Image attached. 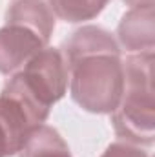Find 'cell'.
<instances>
[{"label": "cell", "instance_id": "1", "mask_svg": "<svg viewBox=\"0 0 155 157\" xmlns=\"http://www.w3.org/2000/svg\"><path fill=\"white\" fill-rule=\"evenodd\" d=\"M153 51L131 53L122 62V95L112 112L115 133L135 146H152L155 141Z\"/></svg>", "mask_w": 155, "mask_h": 157}, {"label": "cell", "instance_id": "2", "mask_svg": "<svg viewBox=\"0 0 155 157\" xmlns=\"http://www.w3.org/2000/svg\"><path fill=\"white\" fill-rule=\"evenodd\" d=\"M71 99L86 112L112 113L117 108L124 71L119 53H95L80 57L68 66Z\"/></svg>", "mask_w": 155, "mask_h": 157}, {"label": "cell", "instance_id": "3", "mask_svg": "<svg viewBox=\"0 0 155 157\" xmlns=\"http://www.w3.org/2000/svg\"><path fill=\"white\" fill-rule=\"evenodd\" d=\"M17 73L28 90L49 108L60 101L68 90V66L62 53L55 48H42Z\"/></svg>", "mask_w": 155, "mask_h": 157}, {"label": "cell", "instance_id": "4", "mask_svg": "<svg viewBox=\"0 0 155 157\" xmlns=\"http://www.w3.org/2000/svg\"><path fill=\"white\" fill-rule=\"evenodd\" d=\"M47 44L24 26L6 24L0 28V73L13 75Z\"/></svg>", "mask_w": 155, "mask_h": 157}, {"label": "cell", "instance_id": "5", "mask_svg": "<svg viewBox=\"0 0 155 157\" xmlns=\"http://www.w3.org/2000/svg\"><path fill=\"white\" fill-rule=\"evenodd\" d=\"M117 37L130 53H146L155 48V15L153 6H137L122 15Z\"/></svg>", "mask_w": 155, "mask_h": 157}, {"label": "cell", "instance_id": "6", "mask_svg": "<svg viewBox=\"0 0 155 157\" xmlns=\"http://www.w3.org/2000/svg\"><path fill=\"white\" fill-rule=\"evenodd\" d=\"M6 24L24 26L47 44L55 29V17L44 0H11L6 11Z\"/></svg>", "mask_w": 155, "mask_h": 157}, {"label": "cell", "instance_id": "7", "mask_svg": "<svg viewBox=\"0 0 155 157\" xmlns=\"http://www.w3.org/2000/svg\"><path fill=\"white\" fill-rule=\"evenodd\" d=\"M60 53L66 60V66H70L80 57H88L95 53H119L120 55V48L110 31L99 26H84L64 42V48Z\"/></svg>", "mask_w": 155, "mask_h": 157}, {"label": "cell", "instance_id": "8", "mask_svg": "<svg viewBox=\"0 0 155 157\" xmlns=\"http://www.w3.org/2000/svg\"><path fill=\"white\" fill-rule=\"evenodd\" d=\"M18 157H71L66 141L60 137V133L47 126L40 124L29 132L26 137Z\"/></svg>", "mask_w": 155, "mask_h": 157}, {"label": "cell", "instance_id": "9", "mask_svg": "<svg viewBox=\"0 0 155 157\" xmlns=\"http://www.w3.org/2000/svg\"><path fill=\"white\" fill-rule=\"evenodd\" d=\"M110 0H47L53 15L64 22H84L99 17Z\"/></svg>", "mask_w": 155, "mask_h": 157}, {"label": "cell", "instance_id": "10", "mask_svg": "<svg viewBox=\"0 0 155 157\" xmlns=\"http://www.w3.org/2000/svg\"><path fill=\"white\" fill-rule=\"evenodd\" d=\"M100 157H148V155H146L144 150H141V146H135V144L126 143V141H117V143H112Z\"/></svg>", "mask_w": 155, "mask_h": 157}, {"label": "cell", "instance_id": "11", "mask_svg": "<svg viewBox=\"0 0 155 157\" xmlns=\"http://www.w3.org/2000/svg\"><path fill=\"white\" fill-rule=\"evenodd\" d=\"M9 155H13V152H11V146H9V143H7L6 133H4L2 128H0V157H9Z\"/></svg>", "mask_w": 155, "mask_h": 157}, {"label": "cell", "instance_id": "12", "mask_svg": "<svg viewBox=\"0 0 155 157\" xmlns=\"http://www.w3.org/2000/svg\"><path fill=\"white\" fill-rule=\"evenodd\" d=\"M124 4L131 6V7H137V6H153V0H122Z\"/></svg>", "mask_w": 155, "mask_h": 157}]
</instances>
